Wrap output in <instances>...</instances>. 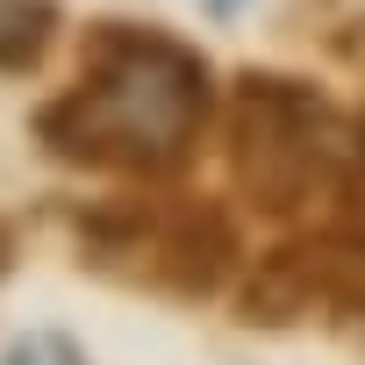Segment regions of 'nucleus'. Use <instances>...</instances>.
Here are the masks:
<instances>
[{
	"mask_svg": "<svg viewBox=\"0 0 365 365\" xmlns=\"http://www.w3.org/2000/svg\"><path fill=\"white\" fill-rule=\"evenodd\" d=\"M230 150L237 179L258 208H294L329 179V115L308 86L294 79H244L237 115H230Z\"/></svg>",
	"mask_w": 365,
	"mask_h": 365,
	"instance_id": "2",
	"label": "nucleus"
},
{
	"mask_svg": "<svg viewBox=\"0 0 365 365\" xmlns=\"http://www.w3.org/2000/svg\"><path fill=\"white\" fill-rule=\"evenodd\" d=\"M215 8H237V0H215Z\"/></svg>",
	"mask_w": 365,
	"mask_h": 365,
	"instance_id": "5",
	"label": "nucleus"
},
{
	"mask_svg": "<svg viewBox=\"0 0 365 365\" xmlns=\"http://www.w3.org/2000/svg\"><path fill=\"white\" fill-rule=\"evenodd\" d=\"M0 365H86V358H79V344H72V336H58V329H36V336L8 344V358H0Z\"/></svg>",
	"mask_w": 365,
	"mask_h": 365,
	"instance_id": "4",
	"label": "nucleus"
},
{
	"mask_svg": "<svg viewBox=\"0 0 365 365\" xmlns=\"http://www.w3.org/2000/svg\"><path fill=\"white\" fill-rule=\"evenodd\" d=\"M208 122V65L158 29L101 22L86 72L65 101L36 115V136L72 165H179Z\"/></svg>",
	"mask_w": 365,
	"mask_h": 365,
	"instance_id": "1",
	"label": "nucleus"
},
{
	"mask_svg": "<svg viewBox=\"0 0 365 365\" xmlns=\"http://www.w3.org/2000/svg\"><path fill=\"white\" fill-rule=\"evenodd\" d=\"M58 8L51 0H0V72H29L51 51Z\"/></svg>",
	"mask_w": 365,
	"mask_h": 365,
	"instance_id": "3",
	"label": "nucleus"
}]
</instances>
